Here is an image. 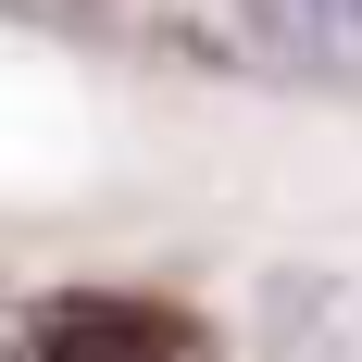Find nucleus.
<instances>
[{
	"mask_svg": "<svg viewBox=\"0 0 362 362\" xmlns=\"http://www.w3.org/2000/svg\"><path fill=\"white\" fill-rule=\"evenodd\" d=\"M25 362H213V337L175 300H125V288H63L25 313Z\"/></svg>",
	"mask_w": 362,
	"mask_h": 362,
	"instance_id": "obj_1",
	"label": "nucleus"
},
{
	"mask_svg": "<svg viewBox=\"0 0 362 362\" xmlns=\"http://www.w3.org/2000/svg\"><path fill=\"white\" fill-rule=\"evenodd\" d=\"M250 37L275 50V63L362 75V0H250Z\"/></svg>",
	"mask_w": 362,
	"mask_h": 362,
	"instance_id": "obj_2",
	"label": "nucleus"
}]
</instances>
